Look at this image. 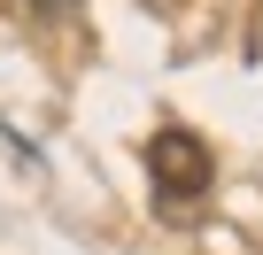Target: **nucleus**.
I'll use <instances>...</instances> for the list:
<instances>
[{
  "label": "nucleus",
  "instance_id": "obj_1",
  "mask_svg": "<svg viewBox=\"0 0 263 255\" xmlns=\"http://www.w3.org/2000/svg\"><path fill=\"white\" fill-rule=\"evenodd\" d=\"M24 8H31V16H54V8H62V0H24Z\"/></svg>",
  "mask_w": 263,
  "mask_h": 255
}]
</instances>
